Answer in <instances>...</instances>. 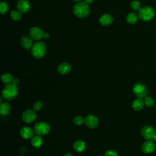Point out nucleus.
<instances>
[{"instance_id":"obj_1","label":"nucleus","mask_w":156,"mask_h":156,"mask_svg":"<svg viewBox=\"0 0 156 156\" xmlns=\"http://www.w3.org/2000/svg\"><path fill=\"white\" fill-rule=\"evenodd\" d=\"M18 94V88L17 85L13 83L6 84L2 91V97L8 101H11L15 99L17 96Z\"/></svg>"},{"instance_id":"obj_2","label":"nucleus","mask_w":156,"mask_h":156,"mask_svg":"<svg viewBox=\"0 0 156 156\" xmlns=\"http://www.w3.org/2000/svg\"><path fill=\"white\" fill-rule=\"evenodd\" d=\"M74 14L78 18H85L90 13V7L85 1H80L74 5L73 8Z\"/></svg>"},{"instance_id":"obj_3","label":"nucleus","mask_w":156,"mask_h":156,"mask_svg":"<svg viewBox=\"0 0 156 156\" xmlns=\"http://www.w3.org/2000/svg\"><path fill=\"white\" fill-rule=\"evenodd\" d=\"M46 52V45L43 41H38L34 43L31 49L32 55L37 58H40L44 57Z\"/></svg>"},{"instance_id":"obj_4","label":"nucleus","mask_w":156,"mask_h":156,"mask_svg":"<svg viewBox=\"0 0 156 156\" xmlns=\"http://www.w3.org/2000/svg\"><path fill=\"white\" fill-rule=\"evenodd\" d=\"M138 16L140 19L144 21H148L151 20L155 16L154 9L148 5L141 7L138 13Z\"/></svg>"},{"instance_id":"obj_5","label":"nucleus","mask_w":156,"mask_h":156,"mask_svg":"<svg viewBox=\"0 0 156 156\" xmlns=\"http://www.w3.org/2000/svg\"><path fill=\"white\" fill-rule=\"evenodd\" d=\"M51 129V127L48 123L46 122L40 121L37 122L34 127V130L35 133L37 135L43 136L45 135H47Z\"/></svg>"},{"instance_id":"obj_6","label":"nucleus","mask_w":156,"mask_h":156,"mask_svg":"<svg viewBox=\"0 0 156 156\" xmlns=\"http://www.w3.org/2000/svg\"><path fill=\"white\" fill-rule=\"evenodd\" d=\"M141 135L146 140H154L156 142V130L151 126H144L141 131Z\"/></svg>"},{"instance_id":"obj_7","label":"nucleus","mask_w":156,"mask_h":156,"mask_svg":"<svg viewBox=\"0 0 156 156\" xmlns=\"http://www.w3.org/2000/svg\"><path fill=\"white\" fill-rule=\"evenodd\" d=\"M134 94L140 98H144L147 95V89L145 85L141 82H137L133 87Z\"/></svg>"},{"instance_id":"obj_8","label":"nucleus","mask_w":156,"mask_h":156,"mask_svg":"<svg viewBox=\"0 0 156 156\" xmlns=\"http://www.w3.org/2000/svg\"><path fill=\"white\" fill-rule=\"evenodd\" d=\"M37 118L36 111L34 109H27L22 114V119L26 123H30Z\"/></svg>"},{"instance_id":"obj_9","label":"nucleus","mask_w":156,"mask_h":156,"mask_svg":"<svg viewBox=\"0 0 156 156\" xmlns=\"http://www.w3.org/2000/svg\"><path fill=\"white\" fill-rule=\"evenodd\" d=\"M85 124L90 129H94L98 127V118L93 115H88L85 118Z\"/></svg>"},{"instance_id":"obj_10","label":"nucleus","mask_w":156,"mask_h":156,"mask_svg":"<svg viewBox=\"0 0 156 156\" xmlns=\"http://www.w3.org/2000/svg\"><path fill=\"white\" fill-rule=\"evenodd\" d=\"M29 34L32 39L35 40H40L43 38L44 32L41 29L37 27H33L30 28L29 30Z\"/></svg>"},{"instance_id":"obj_11","label":"nucleus","mask_w":156,"mask_h":156,"mask_svg":"<svg viewBox=\"0 0 156 156\" xmlns=\"http://www.w3.org/2000/svg\"><path fill=\"white\" fill-rule=\"evenodd\" d=\"M34 130H33L30 127L24 126L21 129L20 131V134L23 138L29 140L34 136Z\"/></svg>"},{"instance_id":"obj_12","label":"nucleus","mask_w":156,"mask_h":156,"mask_svg":"<svg viewBox=\"0 0 156 156\" xmlns=\"http://www.w3.org/2000/svg\"><path fill=\"white\" fill-rule=\"evenodd\" d=\"M17 9L21 13H27L30 9V5L27 0H20L17 3Z\"/></svg>"},{"instance_id":"obj_13","label":"nucleus","mask_w":156,"mask_h":156,"mask_svg":"<svg viewBox=\"0 0 156 156\" xmlns=\"http://www.w3.org/2000/svg\"><path fill=\"white\" fill-rule=\"evenodd\" d=\"M155 148V145L152 141V140H147L144 142L141 147L142 151L145 154H150L154 151Z\"/></svg>"},{"instance_id":"obj_14","label":"nucleus","mask_w":156,"mask_h":156,"mask_svg":"<svg viewBox=\"0 0 156 156\" xmlns=\"http://www.w3.org/2000/svg\"><path fill=\"white\" fill-rule=\"evenodd\" d=\"M71 66L67 62H63L58 65L57 67V71L62 74H67L70 72Z\"/></svg>"},{"instance_id":"obj_15","label":"nucleus","mask_w":156,"mask_h":156,"mask_svg":"<svg viewBox=\"0 0 156 156\" xmlns=\"http://www.w3.org/2000/svg\"><path fill=\"white\" fill-rule=\"evenodd\" d=\"M113 21L112 16L109 14H104L99 18V23L102 26H108Z\"/></svg>"},{"instance_id":"obj_16","label":"nucleus","mask_w":156,"mask_h":156,"mask_svg":"<svg viewBox=\"0 0 156 156\" xmlns=\"http://www.w3.org/2000/svg\"><path fill=\"white\" fill-rule=\"evenodd\" d=\"M21 45L27 50L31 49L33 46V41L31 39V37L28 36L23 37L21 39Z\"/></svg>"},{"instance_id":"obj_17","label":"nucleus","mask_w":156,"mask_h":156,"mask_svg":"<svg viewBox=\"0 0 156 156\" xmlns=\"http://www.w3.org/2000/svg\"><path fill=\"white\" fill-rule=\"evenodd\" d=\"M74 150L77 152H82L85 151L86 148V144L82 140H77L73 144Z\"/></svg>"},{"instance_id":"obj_18","label":"nucleus","mask_w":156,"mask_h":156,"mask_svg":"<svg viewBox=\"0 0 156 156\" xmlns=\"http://www.w3.org/2000/svg\"><path fill=\"white\" fill-rule=\"evenodd\" d=\"M144 104V100H143L142 98H137L136 99H135L133 101L132 107L133 108V110L136 111H139L143 108Z\"/></svg>"},{"instance_id":"obj_19","label":"nucleus","mask_w":156,"mask_h":156,"mask_svg":"<svg viewBox=\"0 0 156 156\" xmlns=\"http://www.w3.org/2000/svg\"><path fill=\"white\" fill-rule=\"evenodd\" d=\"M31 144L35 147H40L43 144V139L41 136L36 135L32 138Z\"/></svg>"},{"instance_id":"obj_20","label":"nucleus","mask_w":156,"mask_h":156,"mask_svg":"<svg viewBox=\"0 0 156 156\" xmlns=\"http://www.w3.org/2000/svg\"><path fill=\"white\" fill-rule=\"evenodd\" d=\"M11 110L10 105L8 102H3L0 105V113L2 115H8Z\"/></svg>"},{"instance_id":"obj_21","label":"nucleus","mask_w":156,"mask_h":156,"mask_svg":"<svg viewBox=\"0 0 156 156\" xmlns=\"http://www.w3.org/2000/svg\"><path fill=\"white\" fill-rule=\"evenodd\" d=\"M138 15L134 12H130L129 13L127 17H126V21L129 24H135L138 21Z\"/></svg>"},{"instance_id":"obj_22","label":"nucleus","mask_w":156,"mask_h":156,"mask_svg":"<svg viewBox=\"0 0 156 156\" xmlns=\"http://www.w3.org/2000/svg\"><path fill=\"white\" fill-rule=\"evenodd\" d=\"M13 76L10 73H4L1 76V80L5 84H9L13 82Z\"/></svg>"},{"instance_id":"obj_23","label":"nucleus","mask_w":156,"mask_h":156,"mask_svg":"<svg viewBox=\"0 0 156 156\" xmlns=\"http://www.w3.org/2000/svg\"><path fill=\"white\" fill-rule=\"evenodd\" d=\"M10 17L14 21H19L21 20V13L19 10H12L10 13Z\"/></svg>"},{"instance_id":"obj_24","label":"nucleus","mask_w":156,"mask_h":156,"mask_svg":"<svg viewBox=\"0 0 156 156\" xmlns=\"http://www.w3.org/2000/svg\"><path fill=\"white\" fill-rule=\"evenodd\" d=\"M144 104L149 107H152L154 104V101L153 100V99L148 96H146V97L144 98Z\"/></svg>"},{"instance_id":"obj_25","label":"nucleus","mask_w":156,"mask_h":156,"mask_svg":"<svg viewBox=\"0 0 156 156\" xmlns=\"http://www.w3.org/2000/svg\"><path fill=\"white\" fill-rule=\"evenodd\" d=\"M130 7L134 10H139L141 7V3L140 1H133L130 2Z\"/></svg>"},{"instance_id":"obj_26","label":"nucleus","mask_w":156,"mask_h":156,"mask_svg":"<svg viewBox=\"0 0 156 156\" xmlns=\"http://www.w3.org/2000/svg\"><path fill=\"white\" fill-rule=\"evenodd\" d=\"M9 10V5L7 2L1 1L0 2V12L1 14L5 13Z\"/></svg>"},{"instance_id":"obj_27","label":"nucleus","mask_w":156,"mask_h":156,"mask_svg":"<svg viewBox=\"0 0 156 156\" xmlns=\"http://www.w3.org/2000/svg\"><path fill=\"white\" fill-rule=\"evenodd\" d=\"M85 122V119L82 116H77L74 118L73 122L77 126H80Z\"/></svg>"},{"instance_id":"obj_28","label":"nucleus","mask_w":156,"mask_h":156,"mask_svg":"<svg viewBox=\"0 0 156 156\" xmlns=\"http://www.w3.org/2000/svg\"><path fill=\"white\" fill-rule=\"evenodd\" d=\"M42 107H43V104L40 101H35L33 104V109L35 110V111H38L41 110Z\"/></svg>"},{"instance_id":"obj_29","label":"nucleus","mask_w":156,"mask_h":156,"mask_svg":"<svg viewBox=\"0 0 156 156\" xmlns=\"http://www.w3.org/2000/svg\"><path fill=\"white\" fill-rule=\"evenodd\" d=\"M105 156H118V154L116 151L110 149L105 152Z\"/></svg>"},{"instance_id":"obj_30","label":"nucleus","mask_w":156,"mask_h":156,"mask_svg":"<svg viewBox=\"0 0 156 156\" xmlns=\"http://www.w3.org/2000/svg\"><path fill=\"white\" fill-rule=\"evenodd\" d=\"M12 83H13L17 85L19 83V79H17V78H14L13 80V82Z\"/></svg>"},{"instance_id":"obj_31","label":"nucleus","mask_w":156,"mask_h":156,"mask_svg":"<svg viewBox=\"0 0 156 156\" xmlns=\"http://www.w3.org/2000/svg\"><path fill=\"white\" fill-rule=\"evenodd\" d=\"M49 37V35L48 33H46V32L44 33V35H43V38H44L47 39Z\"/></svg>"},{"instance_id":"obj_32","label":"nucleus","mask_w":156,"mask_h":156,"mask_svg":"<svg viewBox=\"0 0 156 156\" xmlns=\"http://www.w3.org/2000/svg\"><path fill=\"white\" fill-rule=\"evenodd\" d=\"M85 1L87 3V4H90V3H92L94 0H85Z\"/></svg>"},{"instance_id":"obj_33","label":"nucleus","mask_w":156,"mask_h":156,"mask_svg":"<svg viewBox=\"0 0 156 156\" xmlns=\"http://www.w3.org/2000/svg\"><path fill=\"white\" fill-rule=\"evenodd\" d=\"M63 156H73V155H72V154L71 153H70V152H68V153H66V154H65Z\"/></svg>"},{"instance_id":"obj_34","label":"nucleus","mask_w":156,"mask_h":156,"mask_svg":"<svg viewBox=\"0 0 156 156\" xmlns=\"http://www.w3.org/2000/svg\"><path fill=\"white\" fill-rule=\"evenodd\" d=\"M74 1H75V2H80V1H82V0H73Z\"/></svg>"},{"instance_id":"obj_35","label":"nucleus","mask_w":156,"mask_h":156,"mask_svg":"<svg viewBox=\"0 0 156 156\" xmlns=\"http://www.w3.org/2000/svg\"><path fill=\"white\" fill-rule=\"evenodd\" d=\"M155 2H156V0H155Z\"/></svg>"}]
</instances>
